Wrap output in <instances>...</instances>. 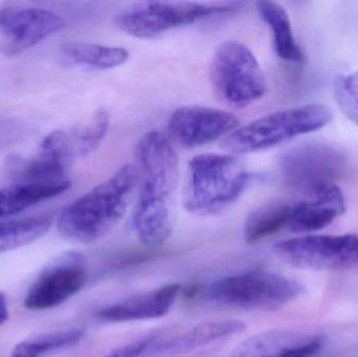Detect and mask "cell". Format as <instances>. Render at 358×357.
I'll list each match as a JSON object with an SVG mask.
<instances>
[{
  "mask_svg": "<svg viewBox=\"0 0 358 357\" xmlns=\"http://www.w3.org/2000/svg\"><path fill=\"white\" fill-rule=\"evenodd\" d=\"M136 159L142 180L134 214V231L143 245L161 247L173 231L178 154L167 136L151 131L138 140Z\"/></svg>",
  "mask_w": 358,
  "mask_h": 357,
  "instance_id": "obj_1",
  "label": "cell"
},
{
  "mask_svg": "<svg viewBox=\"0 0 358 357\" xmlns=\"http://www.w3.org/2000/svg\"><path fill=\"white\" fill-rule=\"evenodd\" d=\"M138 174L136 166L128 163L76 199L61 212L59 233L79 243L96 242L106 236L125 216L140 180Z\"/></svg>",
  "mask_w": 358,
  "mask_h": 357,
  "instance_id": "obj_2",
  "label": "cell"
},
{
  "mask_svg": "<svg viewBox=\"0 0 358 357\" xmlns=\"http://www.w3.org/2000/svg\"><path fill=\"white\" fill-rule=\"evenodd\" d=\"M248 182L250 173L236 155H196L189 163L183 207L199 217L222 213L240 198Z\"/></svg>",
  "mask_w": 358,
  "mask_h": 357,
  "instance_id": "obj_3",
  "label": "cell"
},
{
  "mask_svg": "<svg viewBox=\"0 0 358 357\" xmlns=\"http://www.w3.org/2000/svg\"><path fill=\"white\" fill-rule=\"evenodd\" d=\"M332 119L331 109L323 104L282 109L237 128L225 136L221 146L233 154L267 150L299 136L323 129Z\"/></svg>",
  "mask_w": 358,
  "mask_h": 357,
  "instance_id": "obj_4",
  "label": "cell"
},
{
  "mask_svg": "<svg viewBox=\"0 0 358 357\" xmlns=\"http://www.w3.org/2000/svg\"><path fill=\"white\" fill-rule=\"evenodd\" d=\"M210 83L217 98L227 106L244 108L266 92V79L252 50L241 42L227 41L215 50Z\"/></svg>",
  "mask_w": 358,
  "mask_h": 357,
  "instance_id": "obj_5",
  "label": "cell"
},
{
  "mask_svg": "<svg viewBox=\"0 0 358 357\" xmlns=\"http://www.w3.org/2000/svg\"><path fill=\"white\" fill-rule=\"evenodd\" d=\"M302 285L275 272H248L215 281L206 297L220 305L248 310H273L302 295Z\"/></svg>",
  "mask_w": 358,
  "mask_h": 357,
  "instance_id": "obj_6",
  "label": "cell"
},
{
  "mask_svg": "<svg viewBox=\"0 0 358 357\" xmlns=\"http://www.w3.org/2000/svg\"><path fill=\"white\" fill-rule=\"evenodd\" d=\"M240 6L239 2H145L122 10L115 17V24L128 35L149 39L212 16L236 12Z\"/></svg>",
  "mask_w": 358,
  "mask_h": 357,
  "instance_id": "obj_7",
  "label": "cell"
},
{
  "mask_svg": "<svg viewBox=\"0 0 358 357\" xmlns=\"http://www.w3.org/2000/svg\"><path fill=\"white\" fill-rule=\"evenodd\" d=\"M273 253L281 261L310 270H345L358 265V236L309 235L280 241Z\"/></svg>",
  "mask_w": 358,
  "mask_h": 357,
  "instance_id": "obj_8",
  "label": "cell"
},
{
  "mask_svg": "<svg viewBox=\"0 0 358 357\" xmlns=\"http://www.w3.org/2000/svg\"><path fill=\"white\" fill-rule=\"evenodd\" d=\"M85 259L78 253L59 256L45 266L31 284L24 307L33 312L52 309L77 295L87 283Z\"/></svg>",
  "mask_w": 358,
  "mask_h": 357,
  "instance_id": "obj_9",
  "label": "cell"
},
{
  "mask_svg": "<svg viewBox=\"0 0 358 357\" xmlns=\"http://www.w3.org/2000/svg\"><path fill=\"white\" fill-rule=\"evenodd\" d=\"M65 21L52 10L39 8L0 10V50L16 56L64 27Z\"/></svg>",
  "mask_w": 358,
  "mask_h": 357,
  "instance_id": "obj_10",
  "label": "cell"
},
{
  "mask_svg": "<svg viewBox=\"0 0 358 357\" xmlns=\"http://www.w3.org/2000/svg\"><path fill=\"white\" fill-rule=\"evenodd\" d=\"M344 156L334 147L307 144L292 149L281 161L282 173L290 186L303 191L321 184H330L342 174Z\"/></svg>",
  "mask_w": 358,
  "mask_h": 357,
  "instance_id": "obj_11",
  "label": "cell"
},
{
  "mask_svg": "<svg viewBox=\"0 0 358 357\" xmlns=\"http://www.w3.org/2000/svg\"><path fill=\"white\" fill-rule=\"evenodd\" d=\"M239 125L229 111L206 106H185L176 109L169 119L168 131L181 146H204L229 136Z\"/></svg>",
  "mask_w": 358,
  "mask_h": 357,
  "instance_id": "obj_12",
  "label": "cell"
},
{
  "mask_svg": "<svg viewBox=\"0 0 358 357\" xmlns=\"http://www.w3.org/2000/svg\"><path fill=\"white\" fill-rule=\"evenodd\" d=\"M346 197L334 182L306 189L302 197L292 201L287 228L294 233L323 230L346 212Z\"/></svg>",
  "mask_w": 358,
  "mask_h": 357,
  "instance_id": "obj_13",
  "label": "cell"
},
{
  "mask_svg": "<svg viewBox=\"0 0 358 357\" xmlns=\"http://www.w3.org/2000/svg\"><path fill=\"white\" fill-rule=\"evenodd\" d=\"M180 291V284L169 283L106 306L96 312V319L105 323H125L163 318L173 308Z\"/></svg>",
  "mask_w": 358,
  "mask_h": 357,
  "instance_id": "obj_14",
  "label": "cell"
},
{
  "mask_svg": "<svg viewBox=\"0 0 358 357\" xmlns=\"http://www.w3.org/2000/svg\"><path fill=\"white\" fill-rule=\"evenodd\" d=\"M321 348L322 339L317 335L271 330L244 340L227 357H311Z\"/></svg>",
  "mask_w": 358,
  "mask_h": 357,
  "instance_id": "obj_15",
  "label": "cell"
},
{
  "mask_svg": "<svg viewBox=\"0 0 358 357\" xmlns=\"http://www.w3.org/2000/svg\"><path fill=\"white\" fill-rule=\"evenodd\" d=\"M245 324L238 320L214 321L201 323L189 330L159 337V357L176 356L206 347L214 342L242 333Z\"/></svg>",
  "mask_w": 358,
  "mask_h": 357,
  "instance_id": "obj_16",
  "label": "cell"
},
{
  "mask_svg": "<svg viewBox=\"0 0 358 357\" xmlns=\"http://www.w3.org/2000/svg\"><path fill=\"white\" fill-rule=\"evenodd\" d=\"M71 180L60 182H12L0 189V218L22 213L71 188Z\"/></svg>",
  "mask_w": 358,
  "mask_h": 357,
  "instance_id": "obj_17",
  "label": "cell"
},
{
  "mask_svg": "<svg viewBox=\"0 0 358 357\" xmlns=\"http://www.w3.org/2000/svg\"><path fill=\"white\" fill-rule=\"evenodd\" d=\"M257 10L271 29L273 50L278 57L287 62H301L302 50L294 37L287 10L275 1L257 2Z\"/></svg>",
  "mask_w": 358,
  "mask_h": 357,
  "instance_id": "obj_18",
  "label": "cell"
},
{
  "mask_svg": "<svg viewBox=\"0 0 358 357\" xmlns=\"http://www.w3.org/2000/svg\"><path fill=\"white\" fill-rule=\"evenodd\" d=\"M59 58L67 65L96 69H111L123 65L129 59V52L120 46L69 42L61 46L59 50Z\"/></svg>",
  "mask_w": 358,
  "mask_h": 357,
  "instance_id": "obj_19",
  "label": "cell"
},
{
  "mask_svg": "<svg viewBox=\"0 0 358 357\" xmlns=\"http://www.w3.org/2000/svg\"><path fill=\"white\" fill-rule=\"evenodd\" d=\"M292 201H273L252 211L244 224V240L248 245L260 241L287 228Z\"/></svg>",
  "mask_w": 358,
  "mask_h": 357,
  "instance_id": "obj_20",
  "label": "cell"
},
{
  "mask_svg": "<svg viewBox=\"0 0 358 357\" xmlns=\"http://www.w3.org/2000/svg\"><path fill=\"white\" fill-rule=\"evenodd\" d=\"M54 222L52 214L0 221V253L14 251L41 238Z\"/></svg>",
  "mask_w": 358,
  "mask_h": 357,
  "instance_id": "obj_21",
  "label": "cell"
},
{
  "mask_svg": "<svg viewBox=\"0 0 358 357\" xmlns=\"http://www.w3.org/2000/svg\"><path fill=\"white\" fill-rule=\"evenodd\" d=\"M83 335L84 331L81 329H71L40 335L17 345L10 357H45L63 348L75 345L81 341Z\"/></svg>",
  "mask_w": 358,
  "mask_h": 357,
  "instance_id": "obj_22",
  "label": "cell"
},
{
  "mask_svg": "<svg viewBox=\"0 0 358 357\" xmlns=\"http://www.w3.org/2000/svg\"><path fill=\"white\" fill-rule=\"evenodd\" d=\"M110 119L107 111L98 110L87 122L73 127V133L79 143L82 156L94 152L108 131Z\"/></svg>",
  "mask_w": 358,
  "mask_h": 357,
  "instance_id": "obj_23",
  "label": "cell"
},
{
  "mask_svg": "<svg viewBox=\"0 0 358 357\" xmlns=\"http://www.w3.org/2000/svg\"><path fill=\"white\" fill-rule=\"evenodd\" d=\"M334 92L338 108L347 119L358 126V71L338 75Z\"/></svg>",
  "mask_w": 358,
  "mask_h": 357,
  "instance_id": "obj_24",
  "label": "cell"
},
{
  "mask_svg": "<svg viewBox=\"0 0 358 357\" xmlns=\"http://www.w3.org/2000/svg\"><path fill=\"white\" fill-rule=\"evenodd\" d=\"M159 335H149L115 348L102 357H157Z\"/></svg>",
  "mask_w": 358,
  "mask_h": 357,
  "instance_id": "obj_25",
  "label": "cell"
},
{
  "mask_svg": "<svg viewBox=\"0 0 358 357\" xmlns=\"http://www.w3.org/2000/svg\"><path fill=\"white\" fill-rule=\"evenodd\" d=\"M27 133V126L14 117L0 119V150L20 142Z\"/></svg>",
  "mask_w": 358,
  "mask_h": 357,
  "instance_id": "obj_26",
  "label": "cell"
},
{
  "mask_svg": "<svg viewBox=\"0 0 358 357\" xmlns=\"http://www.w3.org/2000/svg\"><path fill=\"white\" fill-rule=\"evenodd\" d=\"M8 309L6 298L3 293H0V326L8 321Z\"/></svg>",
  "mask_w": 358,
  "mask_h": 357,
  "instance_id": "obj_27",
  "label": "cell"
}]
</instances>
